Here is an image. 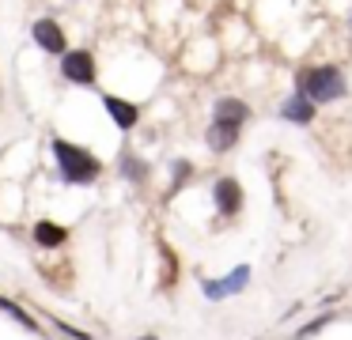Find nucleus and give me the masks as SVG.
Returning <instances> with one entry per match:
<instances>
[{
	"label": "nucleus",
	"mask_w": 352,
	"mask_h": 340,
	"mask_svg": "<svg viewBox=\"0 0 352 340\" xmlns=\"http://www.w3.org/2000/svg\"><path fill=\"white\" fill-rule=\"evenodd\" d=\"M54 159L57 170H61V181H69V185H95V178L102 174L99 159L80 144L65 140V136H54Z\"/></svg>",
	"instance_id": "obj_1"
},
{
	"label": "nucleus",
	"mask_w": 352,
	"mask_h": 340,
	"mask_svg": "<svg viewBox=\"0 0 352 340\" xmlns=\"http://www.w3.org/2000/svg\"><path fill=\"white\" fill-rule=\"evenodd\" d=\"M296 91H303L314 106L322 102H337V98L349 95V80L337 65H318V68H303L296 76Z\"/></svg>",
	"instance_id": "obj_2"
},
{
	"label": "nucleus",
	"mask_w": 352,
	"mask_h": 340,
	"mask_svg": "<svg viewBox=\"0 0 352 340\" xmlns=\"http://www.w3.org/2000/svg\"><path fill=\"white\" fill-rule=\"evenodd\" d=\"M61 76L69 83H80V87H95V76H99L95 53L91 49H65L61 53Z\"/></svg>",
	"instance_id": "obj_3"
},
{
	"label": "nucleus",
	"mask_w": 352,
	"mask_h": 340,
	"mask_svg": "<svg viewBox=\"0 0 352 340\" xmlns=\"http://www.w3.org/2000/svg\"><path fill=\"white\" fill-rule=\"evenodd\" d=\"M31 38H34V45H38L42 53H54V57H61V53L69 49V38H65V27H61L57 19H34Z\"/></svg>",
	"instance_id": "obj_4"
},
{
	"label": "nucleus",
	"mask_w": 352,
	"mask_h": 340,
	"mask_svg": "<svg viewBox=\"0 0 352 340\" xmlns=\"http://www.w3.org/2000/svg\"><path fill=\"white\" fill-rule=\"evenodd\" d=\"M246 284H250V264H239V269H231V276H223V280H205L201 291H205V299L220 302V299H228V295L243 291Z\"/></svg>",
	"instance_id": "obj_5"
},
{
	"label": "nucleus",
	"mask_w": 352,
	"mask_h": 340,
	"mask_svg": "<svg viewBox=\"0 0 352 340\" xmlns=\"http://www.w3.org/2000/svg\"><path fill=\"white\" fill-rule=\"evenodd\" d=\"M314 110H318V106H314L311 98L303 95V91H292V95L280 102V117L292 121V125H311V121H314Z\"/></svg>",
	"instance_id": "obj_6"
},
{
	"label": "nucleus",
	"mask_w": 352,
	"mask_h": 340,
	"mask_svg": "<svg viewBox=\"0 0 352 340\" xmlns=\"http://www.w3.org/2000/svg\"><path fill=\"white\" fill-rule=\"evenodd\" d=\"M212 201H216V208H220V216H239V208H243V189H239V181L220 178L212 185Z\"/></svg>",
	"instance_id": "obj_7"
},
{
	"label": "nucleus",
	"mask_w": 352,
	"mask_h": 340,
	"mask_svg": "<svg viewBox=\"0 0 352 340\" xmlns=\"http://www.w3.org/2000/svg\"><path fill=\"white\" fill-rule=\"evenodd\" d=\"M239 133H243V125H235V121H220V117H212V121H208L205 140H208V148H212V151H231V148L239 144Z\"/></svg>",
	"instance_id": "obj_8"
},
{
	"label": "nucleus",
	"mask_w": 352,
	"mask_h": 340,
	"mask_svg": "<svg viewBox=\"0 0 352 340\" xmlns=\"http://www.w3.org/2000/svg\"><path fill=\"white\" fill-rule=\"evenodd\" d=\"M102 106H107L110 121H114L122 133H129L133 125L140 121V106H133L129 98H118V95H102Z\"/></svg>",
	"instance_id": "obj_9"
},
{
	"label": "nucleus",
	"mask_w": 352,
	"mask_h": 340,
	"mask_svg": "<svg viewBox=\"0 0 352 340\" xmlns=\"http://www.w3.org/2000/svg\"><path fill=\"white\" fill-rule=\"evenodd\" d=\"M65 242H69V231H65L61 223H50V219H38V223H34V246L57 249V246H65Z\"/></svg>",
	"instance_id": "obj_10"
},
{
	"label": "nucleus",
	"mask_w": 352,
	"mask_h": 340,
	"mask_svg": "<svg viewBox=\"0 0 352 340\" xmlns=\"http://www.w3.org/2000/svg\"><path fill=\"white\" fill-rule=\"evenodd\" d=\"M212 117H220V121H235V125H246V121H250V106H246L243 98H216Z\"/></svg>",
	"instance_id": "obj_11"
},
{
	"label": "nucleus",
	"mask_w": 352,
	"mask_h": 340,
	"mask_svg": "<svg viewBox=\"0 0 352 340\" xmlns=\"http://www.w3.org/2000/svg\"><path fill=\"white\" fill-rule=\"evenodd\" d=\"M0 314H8V317H12V321H19V325H23V329H27V332H38V321H34V317H31V314H27V310H23V306H19V302H12V299H4V295H0Z\"/></svg>",
	"instance_id": "obj_12"
},
{
	"label": "nucleus",
	"mask_w": 352,
	"mask_h": 340,
	"mask_svg": "<svg viewBox=\"0 0 352 340\" xmlns=\"http://www.w3.org/2000/svg\"><path fill=\"white\" fill-rule=\"evenodd\" d=\"M122 174H125L129 181H144V178H148V166L140 163V159H133L129 151H125V155H122Z\"/></svg>",
	"instance_id": "obj_13"
},
{
	"label": "nucleus",
	"mask_w": 352,
	"mask_h": 340,
	"mask_svg": "<svg viewBox=\"0 0 352 340\" xmlns=\"http://www.w3.org/2000/svg\"><path fill=\"white\" fill-rule=\"evenodd\" d=\"M322 325H329V314H322V317H314L311 325H303V329L296 332V340H307V337H314V332H318Z\"/></svg>",
	"instance_id": "obj_14"
},
{
	"label": "nucleus",
	"mask_w": 352,
	"mask_h": 340,
	"mask_svg": "<svg viewBox=\"0 0 352 340\" xmlns=\"http://www.w3.org/2000/svg\"><path fill=\"white\" fill-rule=\"evenodd\" d=\"M186 178H190V163L178 159V163H175V185H186Z\"/></svg>",
	"instance_id": "obj_15"
},
{
	"label": "nucleus",
	"mask_w": 352,
	"mask_h": 340,
	"mask_svg": "<svg viewBox=\"0 0 352 340\" xmlns=\"http://www.w3.org/2000/svg\"><path fill=\"white\" fill-rule=\"evenodd\" d=\"M57 329H61L65 337H72V340H91V332H84V329H72V325H65V321H57Z\"/></svg>",
	"instance_id": "obj_16"
},
{
	"label": "nucleus",
	"mask_w": 352,
	"mask_h": 340,
	"mask_svg": "<svg viewBox=\"0 0 352 340\" xmlns=\"http://www.w3.org/2000/svg\"><path fill=\"white\" fill-rule=\"evenodd\" d=\"M349 27H352V12H349Z\"/></svg>",
	"instance_id": "obj_17"
},
{
	"label": "nucleus",
	"mask_w": 352,
	"mask_h": 340,
	"mask_svg": "<svg viewBox=\"0 0 352 340\" xmlns=\"http://www.w3.org/2000/svg\"><path fill=\"white\" fill-rule=\"evenodd\" d=\"M140 340H155V337H140Z\"/></svg>",
	"instance_id": "obj_18"
}]
</instances>
